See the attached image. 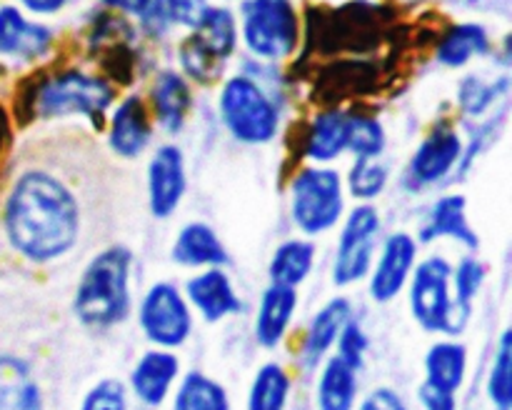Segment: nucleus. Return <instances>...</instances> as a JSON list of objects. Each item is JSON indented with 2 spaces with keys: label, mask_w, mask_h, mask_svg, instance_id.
Segmentation results:
<instances>
[{
  "label": "nucleus",
  "mask_w": 512,
  "mask_h": 410,
  "mask_svg": "<svg viewBox=\"0 0 512 410\" xmlns=\"http://www.w3.org/2000/svg\"><path fill=\"white\" fill-rule=\"evenodd\" d=\"M388 180V168L378 158H355L348 173V190L360 203H370V200L383 195V190L388 188Z\"/></svg>",
  "instance_id": "34"
},
{
  "label": "nucleus",
  "mask_w": 512,
  "mask_h": 410,
  "mask_svg": "<svg viewBox=\"0 0 512 410\" xmlns=\"http://www.w3.org/2000/svg\"><path fill=\"white\" fill-rule=\"evenodd\" d=\"M485 398L493 410H512V333L500 330L493 345L488 373H485Z\"/></svg>",
  "instance_id": "30"
},
{
  "label": "nucleus",
  "mask_w": 512,
  "mask_h": 410,
  "mask_svg": "<svg viewBox=\"0 0 512 410\" xmlns=\"http://www.w3.org/2000/svg\"><path fill=\"white\" fill-rule=\"evenodd\" d=\"M23 8H28L30 13H38V15H53L63 8L68 0H18Z\"/></svg>",
  "instance_id": "42"
},
{
  "label": "nucleus",
  "mask_w": 512,
  "mask_h": 410,
  "mask_svg": "<svg viewBox=\"0 0 512 410\" xmlns=\"http://www.w3.org/2000/svg\"><path fill=\"white\" fill-rule=\"evenodd\" d=\"M455 5H460V8H475V5H480L483 0H453Z\"/></svg>",
  "instance_id": "44"
},
{
  "label": "nucleus",
  "mask_w": 512,
  "mask_h": 410,
  "mask_svg": "<svg viewBox=\"0 0 512 410\" xmlns=\"http://www.w3.org/2000/svg\"><path fill=\"white\" fill-rule=\"evenodd\" d=\"M138 328L150 348L175 350L190 343L195 333V313L185 300L183 288L173 280H155L135 308Z\"/></svg>",
  "instance_id": "5"
},
{
  "label": "nucleus",
  "mask_w": 512,
  "mask_h": 410,
  "mask_svg": "<svg viewBox=\"0 0 512 410\" xmlns=\"http://www.w3.org/2000/svg\"><path fill=\"white\" fill-rule=\"evenodd\" d=\"M363 388H360V370L345 363L338 355H328L315 368L313 405L315 410H355Z\"/></svg>",
  "instance_id": "19"
},
{
  "label": "nucleus",
  "mask_w": 512,
  "mask_h": 410,
  "mask_svg": "<svg viewBox=\"0 0 512 410\" xmlns=\"http://www.w3.org/2000/svg\"><path fill=\"white\" fill-rule=\"evenodd\" d=\"M345 215V183L338 170H300L290 183V220L308 238L330 233Z\"/></svg>",
  "instance_id": "4"
},
{
  "label": "nucleus",
  "mask_w": 512,
  "mask_h": 410,
  "mask_svg": "<svg viewBox=\"0 0 512 410\" xmlns=\"http://www.w3.org/2000/svg\"><path fill=\"white\" fill-rule=\"evenodd\" d=\"M220 118L235 140L265 145L278 135L280 113L270 95L248 75H233L220 90Z\"/></svg>",
  "instance_id": "6"
},
{
  "label": "nucleus",
  "mask_w": 512,
  "mask_h": 410,
  "mask_svg": "<svg viewBox=\"0 0 512 410\" xmlns=\"http://www.w3.org/2000/svg\"><path fill=\"white\" fill-rule=\"evenodd\" d=\"M135 255L125 245H108L85 263L73 293V315L90 330L118 328L133 313Z\"/></svg>",
  "instance_id": "2"
},
{
  "label": "nucleus",
  "mask_w": 512,
  "mask_h": 410,
  "mask_svg": "<svg viewBox=\"0 0 512 410\" xmlns=\"http://www.w3.org/2000/svg\"><path fill=\"white\" fill-rule=\"evenodd\" d=\"M295 380L280 360H265L253 373L245 393V410H290Z\"/></svg>",
  "instance_id": "23"
},
{
  "label": "nucleus",
  "mask_w": 512,
  "mask_h": 410,
  "mask_svg": "<svg viewBox=\"0 0 512 410\" xmlns=\"http://www.w3.org/2000/svg\"><path fill=\"white\" fill-rule=\"evenodd\" d=\"M418 405L420 410H460L458 395L435 390L425 383L418 388Z\"/></svg>",
  "instance_id": "41"
},
{
  "label": "nucleus",
  "mask_w": 512,
  "mask_h": 410,
  "mask_svg": "<svg viewBox=\"0 0 512 410\" xmlns=\"http://www.w3.org/2000/svg\"><path fill=\"white\" fill-rule=\"evenodd\" d=\"M243 40L263 60H283L298 45V15L288 0H248L243 5Z\"/></svg>",
  "instance_id": "9"
},
{
  "label": "nucleus",
  "mask_w": 512,
  "mask_h": 410,
  "mask_svg": "<svg viewBox=\"0 0 512 410\" xmlns=\"http://www.w3.org/2000/svg\"><path fill=\"white\" fill-rule=\"evenodd\" d=\"M355 410H413L408 398L393 385H375L360 395Z\"/></svg>",
  "instance_id": "40"
},
{
  "label": "nucleus",
  "mask_w": 512,
  "mask_h": 410,
  "mask_svg": "<svg viewBox=\"0 0 512 410\" xmlns=\"http://www.w3.org/2000/svg\"><path fill=\"white\" fill-rule=\"evenodd\" d=\"M420 243L413 233L395 230L385 235L383 243L378 245L373 268L368 273V295L373 303L388 305L398 298L408 285L415 265H418Z\"/></svg>",
  "instance_id": "10"
},
{
  "label": "nucleus",
  "mask_w": 512,
  "mask_h": 410,
  "mask_svg": "<svg viewBox=\"0 0 512 410\" xmlns=\"http://www.w3.org/2000/svg\"><path fill=\"white\" fill-rule=\"evenodd\" d=\"M180 375H183V360L175 350L148 348L133 363L125 385L140 410H160L168 405Z\"/></svg>",
  "instance_id": "11"
},
{
  "label": "nucleus",
  "mask_w": 512,
  "mask_h": 410,
  "mask_svg": "<svg viewBox=\"0 0 512 410\" xmlns=\"http://www.w3.org/2000/svg\"><path fill=\"white\" fill-rule=\"evenodd\" d=\"M485 278H488V268H485L483 260L478 255L468 253L453 265V298L455 303L463 305V308L475 310V300L483 293Z\"/></svg>",
  "instance_id": "35"
},
{
  "label": "nucleus",
  "mask_w": 512,
  "mask_h": 410,
  "mask_svg": "<svg viewBox=\"0 0 512 410\" xmlns=\"http://www.w3.org/2000/svg\"><path fill=\"white\" fill-rule=\"evenodd\" d=\"M78 410H133L128 385L120 378H100L85 390Z\"/></svg>",
  "instance_id": "37"
},
{
  "label": "nucleus",
  "mask_w": 512,
  "mask_h": 410,
  "mask_svg": "<svg viewBox=\"0 0 512 410\" xmlns=\"http://www.w3.org/2000/svg\"><path fill=\"white\" fill-rule=\"evenodd\" d=\"M508 78H500L495 83L478 78V75H468V78L460 83L458 90V103L463 108L465 115H485L495 105V100L505 98L508 95Z\"/></svg>",
  "instance_id": "33"
},
{
  "label": "nucleus",
  "mask_w": 512,
  "mask_h": 410,
  "mask_svg": "<svg viewBox=\"0 0 512 410\" xmlns=\"http://www.w3.org/2000/svg\"><path fill=\"white\" fill-rule=\"evenodd\" d=\"M385 148L383 125L368 115L348 118V150L355 158H380Z\"/></svg>",
  "instance_id": "36"
},
{
  "label": "nucleus",
  "mask_w": 512,
  "mask_h": 410,
  "mask_svg": "<svg viewBox=\"0 0 512 410\" xmlns=\"http://www.w3.org/2000/svg\"><path fill=\"white\" fill-rule=\"evenodd\" d=\"M490 50V35L478 23H460L445 33L438 45V60L448 68H460L468 60L485 55Z\"/></svg>",
  "instance_id": "31"
},
{
  "label": "nucleus",
  "mask_w": 512,
  "mask_h": 410,
  "mask_svg": "<svg viewBox=\"0 0 512 410\" xmlns=\"http://www.w3.org/2000/svg\"><path fill=\"white\" fill-rule=\"evenodd\" d=\"M370 348H373V343H370V335H368V330H365L363 320L355 318L353 315V318L345 323V328L340 330L338 343H335L333 353L338 355V358H343L348 365H353L355 370H360V373H363L365 363H368Z\"/></svg>",
  "instance_id": "38"
},
{
  "label": "nucleus",
  "mask_w": 512,
  "mask_h": 410,
  "mask_svg": "<svg viewBox=\"0 0 512 410\" xmlns=\"http://www.w3.org/2000/svg\"><path fill=\"white\" fill-rule=\"evenodd\" d=\"M460 160H463V140L453 128L440 125L418 145L410 158L408 173H405L408 188L420 190L443 183L455 168H460Z\"/></svg>",
  "instance_id": "14"
},
{
  "label": "nucleus",
  "mask_w": 512,
  "mask_h": 410,
  "mask_svg": "<svg viewBox=\"0 0 512 410\" xmlns=\"http://www.w3.org/2000/svg\"><path fill=\"white\" fill-rule=\"evenodd\" d=\"M150 103H153L155 118L168 133H178L190 113V88L185 78L175 70H163L150 88Z\"/></svg>",
  "instance_id": "27"
},
{
  "label": "nucleus",
  "mask_w": 512,
  "mask_h": 410,
  "mask_svg": "<svg viewBox=\"0 0 512 410\" xmlns=\"http://www.w3.org/2000/svg\"><path fill=\"white\" fill-rule=\"evenodd\" d=\"M188 190L185 158L178 145H160L148 163V208L153 218L168 220L178 213Z\"/></svg>",
  "instance_id": "15"
},
{
  "label": "nucleus",
  "mask_w": 512,
  "mask_h": 410,
  "mask_svg": "<svg viewBox=\"0 0 512 410\" xmlns=\"http://www.w3.org/2000/svg\"><path fill=\"white\" fill-rule=\"evenodd\" d=\"M208 8L210 5L205 0H148L138 13V18L148 33L163 35L173 25L195 30L203 15L208 13Z\"/></svg>",
  "instance_id": "28"
},
{
  "label": "nucleus",
  "mask_w": 512,
  "mask_h": 410,
  "mask_svg": "<svg viewBox=\"0 0 512 410\" xmlns=\"http://www.w3.org/2000/svg\"><path fill=\"white\" fill-rule=\"evenodd\" d=\"M183 295L193 313L208 325H218L223 320L243 313V298L235 288L233 278L225 268L198 270L183 283Z\"/></svg>",
  "instance_id": "13"
},
{
  "label": "nucleus",
  "mask_w": 512,
  "mask_h": 410,
  "mask_svg": "<svg viewBox=\"0 0 512 410\" xmlns=\"http://www.w3.org/2000/svg\"><path fill=\"white\" fill-rule=\"evenodd\" d=\"M348 118L340 110H325L310 123L305 155L313 163H330L348 150Z\"/></svg>",
  "instance_id": "29"
},
{
  "label": "nucleus",
  "mask_w": 512,
  "mask_h": 410,
  "mask_svg": "<svg viewBox=\"0 0 512 410\" xmlns=\"http://www.w3.org/2000/svg\"><path fill=\"white\" fill-rule=\"evenodd\" d=\"M315 255H318V248L310 238L283 240L273 250V258L268 263L270 285L298 290L315 270Z\"/></svg>",
  "instance_id": "26"
},
{
  "label": "nucleus",
  "mask_w": 512,
  "mask_h": 410,
  "mask_svg": "<svg viewBox=\"0 0 512 410\" xmlns=\"http://www.w3.org/2000/svg\"><path fill=\"white\" fill-rule=\"evenodd\" d=\"M300 295L295 288L268 285L260 293L258 308L253 318V340L263 350H278L288 340L298 315Z\"/></svg>",
  "instance_id": "16"
},
{
  "label": "nucleus",
  "mask_w": 512,
  "mask_h": 410,
  "mask_svg": "<svg viewBox=\"0 0 512 410\" xmlns=\"http://www.w3.org/2000/svg\"><path fill=\"white\" fill-rule=\"evenodd\" d=\"M115 90L98 75L83 73V70H68L40 88L38 110L45 118H60V115H85L90 120H100L105 110L113 105Z\"/></svg>",
  "instance_id": "8"
},
{
  "label": "nucleus",
  "mask_w": 512,
  "mask_h": 410,
  "mask_svg": "<svg viewBox=\"0 0 512 410\" xmlns=\"http://www.w3.org/2000/svg\"><path fill=\"white\" fill-rule=\"evenodd\" d=\"M470 373V348L460 338H438L423 355V383L455 393L465 388Z\"/></svg>",
  "instance_id": "18"
},
{
  "label": "nucleus",
  "mask_w": 512,
  "mask_h": 410,
  "mask_svg": "<svg viewBox=\"0 0 512 410\" xmlns=\"http://www.w3.org/2000/svg\"><path fill=\"white\" fill-rule=\"evenodd\" d=\"M220 60L230 58L238 45V25H235V15L228 8H208L203 15L198 28L193 30Z\"/></svg>",
  "instance_id": "32"
},
{
  "label": "nucleus",
  "mask_w": 512,
  "mask_h": 410,
  "mask_svg": "<svg viewBox=\"0 0 512 410\" xmlns=\"http://www.w3.org/2000/svg\"><path fill=\"white\" fill-rule=\"evenodd\" d=\"M150 135H153V130H150L148 110L138 95H130L115 108L113 118H110V148L120 158H138L148 148Z\"/></svg>",
  "instance_id": "21"
},
{
  "label": "nucleus",
  "mask_w": 512,
  "mask_h": 410,
  "mask_svg": "<svg viewBox=\"0 0 512 410\" xmlns=\"http://www.w3.org/2000/svg\"><path fill=\"white\" fill-rule=\"evenodd\" d=\"M0 410H43V390L18 355L0 353Z\"/></svg>",
  "instance_id": "24"
},
{
  "label": "nucleus",
  "mask_w": 512,
  "mask_h": 410,
  "mask_svg": "<svg viewBox=\"0 0 512 410\" xmlns=\"http://www.w3.org/2000/svg\"><path fill=\"white\" fill-rule=\"evenodd\" d=\"M180 63H183L185 73H188L190 78L200 80V83H208V80H213L215 75L220 73L223 60H220L218 55L193 33L185 40L183 48H180Z\"/></svg>",
  "instance_id": "39"
},
{
  "label": "nucleus",
  "mask_w": 512,
  "mask_h": 410,
  "mask_svg": "<svg viewBox=\"0 0 512 410\" xmlns=\"http://www.w3.org/2000/svg\"><path fill=\"white\" fill-rule=\"evenodd\" d=\"M435 240H455L470 253L480 245L478 233L468 220V200L460 193L440 195L425 213L418 230V243H435Z\"/></svg>",
  "instance_id": "17"
},
{
  "label": "nucleus",
  "mask_w": 512,
  "mask_h": 410,
  "mask_svg": "<svg viewBox=\"0 0 512 410\" xmlns=\"http://www.w3.org/2000/svg\"><path fill=\"white\" fill-rule=\"evenodd\" d=\"M383 220L375 205L360 203L340 220L338 245H335L330 280L335 288H350L368 278L380 245Z\"/></svg>",
  "instance_id": "7"
},
{
  "label": "nucleus",
  "mask_w": 512,
  "mask_h": 410,
  "mask_svg": "<svg viewBox=\"0 0 512 410\" xmlns=\"http://www.w3.org/2000/svg\"><path fill=\"white\" fill-rule=\"evenodd\" d=\"M170 258L183 268L208 270V268H225L230 263V255L225 250L223 240L215 233L213 225L203 220H190L178 230Z\"/></svg>",
  "instance_id": "20"
},
{
  "label": "nucleus",
  "mask_w": 512,
  "mask_h": 410,
  "mask_svg": "<svg viewBox=\"0 0 512 410\" xmlns=\"http://www.w3.org/2000/svg\"><path fill=\"white\" fill-rule=\"evenodd\" d=\"M53 43V30L25 18L18 8H0V55L38 58Z\"/></svg>",
  "instance_id": "22"
},
{
  "label": "nucleus",
  "mask_w": 512,
  "mask_h": 410,
  "mask_svg": "<svg viewBox=\"0 0 512 410\" xmlns=\"http://www.w3.org/2000/svg\"><path fill=\"white\" fill-rule=\"evenodd\" d=\"M78 198L48 170H25L10 188L3 225L10 245L33 263L65 258L80 238Z\"/></svg>",
  "instance_id": "1"
},
{
  "label": "nucleus",
  "mask_w": 512,
  "mask_h": 410,
  "mask_svg": "<svg viewBox=\"0 0 512 410\" xmlns=\"http://www.w3.org/2000/svg\"><path fill=\"white\" fill-rule=\"evenodd\" d=\"M453 263L445 255L418 260L408 285V310L425 333L460 338L468 330L475 310L463 308L453 298Z\"/></svg>",
  "instance_id": "3"
},
{
  "label": "nucleus",
  "mask_w": 512,
  "mask_h": 410,
  "mask_svg": "<svg viewBox=\"0 0 512 410\" xmlns=\"http://www.w3.org/2000/svg\"><path fill=\"white\" fill-rule=\"evenodd\" d=\"M105 3L113 5V8H118V10H125V13L138 15L140 10H143V5L148 3V0H105Z\"/></svg>",
  "instance_id": "43"
},
{
  "label": "nucleus",
  "mask_w": 512,
  "mask_h": 410,
  "mask_svg": "<svg viewBox=\"0 0 512 410\" xmlns=\"http://www.w3.org/2000/svg\"><path fill=\"white\" fill-rule=\"evenodd\" d=\"M168 403L170 410H233L230 390L205 370H188L180 375Z\"/></svg>",
  "instance_id": "25"
},
{
  "label": "nucleus",
  "mask_w": 512,
  "mask_h": 410,
  "mask_svg": "<svg viewBox=\"0 0 512 410\" xmlns=\"http://www.w3.org/2000/svg\"><path fill=\"white\" fill-rule=\"evenodd\" d=\"M353 315L355 305L348 295H333L310 315L298 343V365L303 373H315V368L333 355L340 330Z\"/></svg>",
  "instance_id": "12"
}]
</instances>
